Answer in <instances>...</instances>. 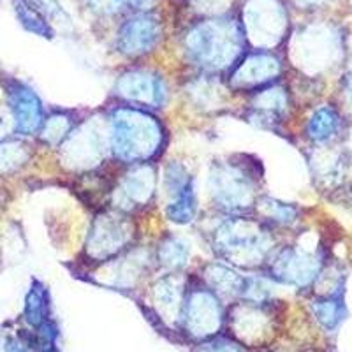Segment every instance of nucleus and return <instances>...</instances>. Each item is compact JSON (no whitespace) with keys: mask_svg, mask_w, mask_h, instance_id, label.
I'll return each mask as SVG.
<instances>
[{"mask_svg":"<svg viewBox=\"0 0 352 352\" xmlns=\"http://www.w3.org/2000/svg\"><path fill=\"white\" fill-rule=\"evenodd\" d=\"M196 192H194V182L190 180L178 192L173 194V201L168 206V217L175 224H188L196 217Z\"/></svg>","mask_w":352,"mask_h":352,"instance_id":"a211bd4d","label":"nucleus"},{"mask_svg":"<svg viewBox=\"0 0 352 352\" xmlns=\"http://www.w3.org/2000/svg\"><path fill=\"white\" fill-rule=\"evenodd\" d=\"M243 30L231 18H213L194 25L185 37V52L194 64L208 71L226 69L243 50Z\"/></svg>","mask_w":352,"mask_h":352,"instance_id":"f257e3e1","label":"nucleus"},{"mask_svg":"<svg viewBox=\"0 0 352 352\" xmlns=\"http://www.w3.org/2000/svg\"><path fill=\"white\" fill-rule=\"evenodd\" d=\"M296 4H300L301 8H310V6H317L320 2H324V0H294Z\"/></svg>","mask_w":352,"mask_h":352,"instance_id":"473e14b6","label":"nucleus"},{"mask_svg":"<svg viewBox=\"0 0 352 352\" xmlns=\"http://www.w3.org/2000/svg\"><path fill=\"white\" fill-rule=\"evenodd\" d=\"M155 190V175L148 166H140L134 171L127 173L120 182V203L125 206H144L153 196Z\"/></svg>","mask_w":352,"mask_h":352,"instance_id":"4468645a","label":"nucleus"},{"mask_svg":"<svg viewBox=\"0 0 352 352\" xmlns=\"http://www.w3.org/2000/svg\"><path fill=\"white\" fill-rule=\"evenodd\" d=\"M266 322H268V319L263 314V310L257 308L252 301L236 310L234 326H236L238 335L247 338V340H252L254 336H263Z\"/></svg>","mask_w":352,"mask_h":352,"instance_id":"6ab92c4d","label":"nucleus"},{"mask_svg":"<svg viewBox=\"0 0 352 352\" xmlns=\"http://www.w3.org/2000/svg\"><path fill=\"white\" fill-rule=\"evenodd\" d=\"M6 352H28V351L21 344H16V342H11V344H9L8 347H6Z\"/></svg>","mask_w":352,"mask_h":352,"instance_id":"2f4dec72","label":"nucleus"},{"mask_svg":"<svg viewBox=\"0 0 352 352\" xmlns=\"http://www.w3.org/2000/svg\"><path fill=\"white\" fill-rule=\"evenodd\" d=\"M185 322L196 336L213 335L222 324V310L213 291L194 289L185 303Z\"/></svg>","mask_w":352,"mask_h":352,"instance_id":"9d476101","label":"nucleus"},{"mask_svg":"<svg viewBox=\"0 0 352 352\" xmlns=\"http://www.w3.org/2000/svg\"><path fill=\"white\" fill-rule=\"evenodd\" d=\"M48 291L41 282H34L25 300V319L32 326L39 328L48 320Z\"/></svg>","mask_w":352,"mask_h":352,"instance_id":"b1692460","label":"nucleus"},{"mask_svg":"<svg viewBox=\"0 0 352 352\" xmlns=\"http://www.w3.org/2000/svg\"><path fill=\"white\" fill-rule=\"evenodd\" d=\"M72 122L69 116L65 115H53L50 116L48 120L43 122V127H41V138H43L46 143L56 144L60 141H65V138L71 134Z\"/></svg>","mask_w":352,"mask_h":352,"instance_id":"a878e982","label":"nucleus"},{"mask_svg":"<svg viewBox=\"0 0 352 352\" xmlns=\"http://www.w3.org/2000/svg\"><path fill=\"white\" fill-rule=\"evenodd\" d=\"M261 217L264 222H272L275 226H289L298 219L300 210L294 204L282 203V201L272 199V197H261L257 203Z\"/></svg>","mask_w":352,"mask_h":352,"instance_id":"5701e85b","label":"nucleus"},{"mask_svg":"<svg viewBox=\"0 0 352 352\" xmlns=\"http://www.w3.org/2000/svg\"><path fill=\"white\" fill-rule=\"evenodd\" d=\"M8 125H9V120L8 116L4 115V113L0 111V140L6 136V132H8Z\"/></svg>","mask_w":352,"mask_h":352,"instance_id":"7c9ffc66","label":"nucleus"},{"mask_svg":"<svg viewBox=\"0 0 352 352\" xmlns=\"http://www.w3.org/2000/svg\"><path fill=\"white\" fill-rule=\"evenodd\" d=\"M338 131H340V116L333 108L322 106L308 120V136L316 143H326L333 140Z\"/></svg>","mask_w":352,"mask_h":352,"instance_id":"dca6fc26","label":"nucleus"},{"mask_svg":"<svg viewBox=\"0 0 352 352\" xmlns=\"http://www.w3.org/2000/svg\"><path fill=\"white\" fill-rule=\"evenodd\" d=\"M136 0H88V6L97 14H115L120 12L122 9L129 8Z\"/></svg>","mask_w":352,"mask_h":352,"instance_id":"c85d7f7f","label":"nucleus"},{"mask_svg":"<svg viewBox=\"0 0 352 352\" xmlns=\"http://www.w3.org/2000/svg\"><path fill=\"white\" fill-rule=\"evenodd\" d=\"M27 146L16 141H0V173H8L20 168L27 160Z\"/></svg>","mask_w":352,"mask_h":352,"instance_id":"bb28decb","label":"nucleus"},{"mask_svg":"<svg viewBox=\"0 0 352 352\" xmlns=\"http://www.w3.org/2000/svg\"><path fill=\"white\" fill-rule=\"evenodd\" d=\"M210 190L220 206L240 212L254 204L256 176L236 162H219L210 171Z\"/></svg>","mask_w":352,"mask_h":352,"instance_id":"20e7f679","label":"nucleus"},{"mask_svg":"<svg viewBox=\"0 0 352 352\" xmlns=\"http://www.w3.org/2000/svg\"><path fill=\"white\" fill-rule=\"evenodd\" d=\"M280 74V60L266 52L248 55L232 71L231 81L236 88H252L268 83Z\"/></svg>","mask_w":352,"mask_h":352,"instance_id":"f8f14e48","label":"nucleus"},{"mask_svg":"<svg viewBox=\"0 0 352 352\" xmlns=\"http://www.w3.org/2000/svg\"><path fill=\"white\" fill-rule=\"evenodd\" d=\"M162 37V25L152 12H138L118 30L116 44L124 55L141 56L152 52Z\"/></svg>","mask_w":352,"mask_h":352,"instance_id":"6e6552de","label":"nucleus"},{"mask_svg":"<svg viewBox=\"0 0 352 352\" xmlns=\"http://www.w3.org/2000/svg\"><path fill=\"white\" fill-rule=\"evenodd\" d=\"M206 282L212 285L213 289L210 291H215L219 294H224V296H236V294H243L245 287V276L238 275L236 272L229 270L228 266H222V264H210L206 272Z\"/></svg>","mask_w":352,"mask_h":352,"instance_id":"2eb2a0df","label":"nucleus"},{"mask_svg":"<svg viewBox=\"0 0 352 352\" xmlns=\"http://www.w3.org/2000/svg\"><path fill=\"white\" fill-rule=\"evenodd\" d=\"M213 247L220 257L238 266H259L272 252V236L263 222L228 219L213 232Z\"/></svg>","mask_w":352,"mask_h":352,"instance_id":"7ed1b4c3","label":"nucleus"},{"mask_svg":"<svg viewBox=\"0 0 352 352\" xmlns=\"http://www.w3.org/2000/svg\"><path fill=\"white\" fill-rule=\"evenodd\" d=\"M116 92L138 104L160 108L166 100L164 81L148 71L125 72L116 81Z\"/></svg>","mask_w":352,"mask_h":352,"instance_id":"9b49d317","label":"nucleus"},{"mask_svg":"<svg viewBox=\"0 0 352 352\" xmlns=\"http://www.w3.org/2000/svg\"><path fill=\"white\" fill-rule=\"evenodd\" d=\"M153 296H155V305L160 310V314L168 319H175L180 312V285L176 284L175 278L168 276L164 280H160L155 285V291H153Z\"/></svg>","mask_w":352,"mask_h":352,"instance_id":"393cba45","label":"nucleus"},{"mask_svg":"<svg viewBox=\"0 0 352 352\" xmlns=\"http://www.w3.org/2000/svg\"><path fill=\"white\" fill-rule=\"evenodd\" d=\"M30 2L39 9V12L44 18H52L53 21H58L60 25H65L71 21L67 18V14H65L64 9L56 4L55 0H30Z\"/></svg>","mask_w":352,"mask_h":352,"instance_id":"cd10ccee","label":"nucleus"},{"mask_svg":"<svg viewBox=\"0 0 352 352\" xmlns=\"http://www.w3.org/2000/svg\"><path fill=\"white\" fill-rule=\"evenodd\" d=\"M312 312L322 328L328 329V331H333L345 319L347 310H345L344 301H342V298L338 294H328V296L314 301Z\"/></svg>","mask_w":352,"mask_h":352,"instance_id":"f3484780","label":"nucleus"},{"mask_svg":"<svg viewBox=\"0 0 352 352\" xmlns=\"http://www.w3.org/2000/svg\"><path fill=\"white\" fill-rule=\"evenodd\" d=\"M14 11H16L20 23L27 28L28 32L41 37H48V39L53 37V27L30 0H14Z\"/></svg>","mask_w":352,"mask_h":352,"instance_id":"412c9836","label":"nucleus"},{"mask_svg":"<svg viewBox=\"0 0 352 352\" xmlns=\"http://www.w3.org/2000/svg\"><path fill=\"white\" fill-rule=\"evenodd\" d=\"M243 18L247 39L261 48L280 43L287 28V12L280 0H248Z\"/></svg>","mask_w":352,"mask_h":352,"instance_id":"39448f33","label":"nucleus"},{"mask_svg":"<svg viewBox=\"0 0 352 352\" xmlns=\"http://www.w3.org/2000/svg\"><path fill=\"white\" fill-rule=\"evenodd\" d=\"M6 96L12 113L14 131L23 136H30L41 131L44 122L43 104L32 88L16 80L6 81Z\"/></svg>","mask_w":352,"mask_h":352,"instance_id":"1a4fd4ad","label":"nucleus"},{"mask_svg":"<svg viewBox=\"0 0 352 352\" xmlns=\"http://www.w3.org/2000/svg\"><path fill=\"white\" fill-rule=\"evenodd\" d=\"M65 157L78 166H92L99 162L104 153V140L96 127H81L74 134H69L64 141Z\"/></svg>","mask_w":352,"mask_h":352,"instance_id":"ddd939ff","label":"nucleus"},{"mask_svg":"<svg viewBox=\"0 0 352 352\" xmlns=\"http://www.w3.org/2000/svg\"><path fill=\"white\" fill-rule=\"evenodd\" d=\"M320 261L319 257L305 252L301 248L287 247L276 252L270 261L268 272L273 280L282 282L287 285L305 287L312 284L319 276Z\"/></svg>","mask_w":352,"mask_h":352,"instance_id":"0eeeda50","label":"nucleus"},{"mask_svg":"<svg viewBox=\"0 0 352 352\" xmlns=\"http://www.w3.org/2000/svg\"><path fill=\"white\" fill-rule=\"evenodd\" d=\"M160 264L168 270H182L187 266L190 257V248L187 241L178 236H166L157 250Z\"/></svg>","mask_w":352,"mask_h":352,"instance_id":"aec40b11","label":"nucleus"},{"mask_svg":"<svg viewBox=\"0 0 352 352\" xmlns=\"http://www.w3.org/2000/svg\"><path fill=\"white\" fill-rule=\"evenodd\" d=\"M134 238V224L122 213H104L94 220L88 234L87 252L96 261H108L127 247Z\"/></svg>","mask_w":352,"mask_h":352,"instance_id":"423d86ee","label":"nucleus"},{"mask_svg":"<svg viewBox=\"0 0 352 352\" xmlns=\"http://www.w3.org/2000/svg\"><path fill=\"white\" fill-rule=\"evenodd\" d=\"M46 345H48V347L44 349V351H41V352H56L55 347H53V344H46Z\"/></svg>","mask_w":352,"mask_h":352,"instance_id":"72a5a7b5","label":"nucleus"},{"mask_svg":"<svg viewBox=\"0 0 352 352\" xmlns=\"http://www.w3.org/2000/svg\"><path fill=\"white\" fill-rule=\"evenodd\" d=\"M162 125L148 113L134 108L116 109L111 118V148L124 162L141 164L159 153Z\"/></svg>","mask_w":352,"mask_h":352,"instance_id":"f03ea898","label":"nucleus"},{"mask_svg":"<svg viewBox=\"0 0 352 352\" xmlns=\"http://www.w3.org/2000/svg\"><path fill=\"white\" fill-rule=\"evenodd\" d=\"M287 106V96L282 88L264 90L254 100V111L259 120H276Z\"/></svg>","mask_w":352,"mask_h":352,"instance_id":"4be33fe9","label":"nucleus"},{"mask_svg":"<svg viewBox=\"0 0 352 352\" xmlns=\"http://www.w3.org/2000/svg\"><path fill=\"white\" fill-rule=\"evenodd\" d=\"M196 352H243V349L228 338H217L208 344H203Z\"/></svg>","mask_w":352,"mask_h":352,"instance_id":"c756f323","label":"nucleus"}]
</instances>
